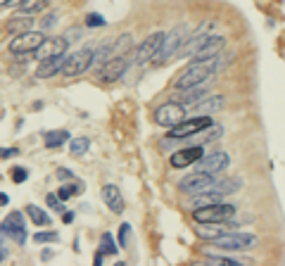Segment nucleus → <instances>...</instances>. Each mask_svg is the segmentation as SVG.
<instances>
[{
	"label": "nucleus",
	"instance_id": "nucleus-22",
	"mask_svg": "<svg viewBox=\"0 0 285 266\" xmlns=\"http://www.w3.org/2000/svg\"><path fill=\"white\" fill-rule=\"evenodd\" d=\"M216 202H223V192L202 190V192H197V195L190 200V209H200V207H209V205H216Z\"/></svg>",
	"mask_w": 285,
	"mask_h": 266
},
{
	"label": "nucleus",
	"instance_id": "nucleus-28",
	"mask_svg": "<svg viewBox=\"0 0 285 266\" xmlns=\"http://www.w3.org/2000/svg\"><path fill=\"white\" fill-rule=\"evenodd\" d=\"M48 5H50V0H19V10L21 12H29V14L43 12Z\"/></svg>",
	"mask_w": 285,
	"mask_h": 266
},
{
	"label": "nucleus",
	"instance_id": "nucleus-40",
	"mask_svg": "<svg viewBox=\"0 0 285 266\" xmlns=\"http://www.w3.org/2000/svg\"><path fill=\"white\" fill-rule=\"evenodd\" d=\"M64 38H67L69 43H74V41L79 38V29H71V31H69V36H64Z\"/></svg>",
	"mask_w": 285,
	"mask_h": 266
},
{
	"label": "nucleus",
	"instance_id": "nucleus-15",
	"mask_svg": "<svg viewBox=\"0 0 285 266\" xmlns=\"http://www.w3.org/2000/svg\"><path fill=\"white\" fill-rule=\"evenodd\" d=\"M126 69H128V60H126V57H110V60L100 67V81L102 83L119 81V79L126 74Z\"/></svg>",
	"mask_w": 285,
	"mask_h": 266
},
{
	"label": "nucleus",
	"instance_id": "nucleus-31",
	"mask_svg": "<svg viewBox=\"0 0 285 266\" xmlns=\"http://www.w3.org/2000/svg\"><path fill=\"white\" fill-rule=\"evenodd\" d=\"M207 261H212V264H221V266H233V264H250V261H240V259H226V257H219V254H207Z\"/></svg>",
	"mask_w": 285,
	"mask_h": 266
},
{
	"label": "nucleus",
	"instance_id": "nucleus-32",
	"mask_svg": "<svg viewBox=\"0 0 285 266\" xmlns=\"http://www.w3.org/2000/svg\"><path fill=\"white\" fill-rule=\"evenodd\" d=\"M57 240H60V235L55 231H41L34 235V243H57Z\"/></svg>",
	"mask_w": 285,
	"mask_h": 266
},
{
	"label": "nucleus",
	"instance_id": "nucleus-41",
	"mask_svg": "<svg viewBox=\"0 0 285 266\" xmlns=\"http://www.w3.org/2000/svg\"><path fill=\"white\" fill-rule=\"evenodd\" d=\"M57 176L62 178V181H64V178H74V176H71V171H64V169H60V171H57Z\"/></svg>",
	"mask_w": 285,
	"mask_h": 266
},
{
	"label": "nucleus",
	"instance_id": "nucleus-27",
	"mask_svg": "<svg viewBox=\"0 0 285 266\" xmlns=\"http://www.w3.org/2000/svg\"><path fill=\"white\" fill-rule=\"evenodd\" d=\"M27 214H29V219H31V224H34V226H50L48 212H43L38 205H29L27 207Z\"/></svg>",
	"mask_w": 285,
	"mask_h": 266
},
{
	"label": "nucleus",
	"instance_id": "nucleus-20",
	"mask_svg": "<svg viewBox=\"0 0 285 266\" xmlns=\"http://www.w3.org/2000/svg\"><path fill=\"white\" fill-rule=\"evenodd\" d=\"M223 105H226V98L223 95L204 98L200 103H195V116H212V114H216V112H221Z\"/></svg>",
	"mask_w": 285,
	"mask_h": 266
},
{
	"label": "nucleus",
	"instance_id": "nucleus-23",
	"mask_svg": "<svg viewBox=\"0 0 285 266\" xmlns=\"http://www.w3.org/2000/svg\"><path fill=\"white\" fill-rule=\"evenodd\" d=\"M181 93H183V95L178 98V103L190 105V103H200V100H204L209 90L204 88V83H202V86H193V88H183Z\"/></svg>",
	"mask_w": 285,
	"mask_h": 266
},
{
	"label": "nucleus",
	"instance_id": "nucleus-7",
	"mask_svg": "<svg viewBox=\"0 0 285 266\" xmlns=\"http://www.w3.org/2000/svg\"><path fill=\"white\" fill-rule=\"evenodd\" d=\"M212 124V116H193V119H183L176 126H171L169 131V138L171 140H181V138H193L197 136L202 129H207Z\"/></svg>",
	"mask_w": 285,
	"mask_h": 266
},
{
	"label": "nucleus",
	"instance_id": "nucleus-24",
	"mask_svg": "<svg viewBox=\"0 0 285 266\" xmlns=\"http://www.w3.org/2000/svg\"><path fill=\"white\" fill-rule=\"evenodd\" d=\"M240 185H243V181H240V178H219V176H216L214 185H212L209 190H219V192H223V195H230V192L240 190Z\"/></svg>",
	"mask_w": 285,
	"mask_h": 266
},
{
	"label": "nucleus",
	"instance_id": "nucleus-19",
	"mask_svg": "<svg viewBox=\"0 0 285 266\" xmlns=\"http://www.w3.org/2000/svg\"><path fill=\"white\" fill-rule=\"evenodd\" d=\"M64 60H67V53L53 55L48 60H41V67L36 69V76H38V79H50V76H55L57 71H62Z\"/></svg>",
	"mask_w": 285,
	"mask_h": 266
},
{
	"label": "nucleus",
	"instance_id": "nucleus-30",
	"mask_svg": "<svg viewBox=\"0 0 285 266\" xmlns=\"http://www.w3.org/2000/svg\"><path fill=\"white\" fill-rule=\"evenodd\" d=\"M102 252L105 254H117L119 252V247H117V243H114V238H112V233H105L102 235Z\"/></svg>",
	"mask_w": 285,
	"mask_h": 266
},
{
	"label": "nucleus",
	"instance_id": "nucleus-13",
	"mask_svg": "<svg viewBox=\"0 0 285 266\" xmlns=\"http://www.w3.org/2000/svg\"><path fill=\"white\" fill-rule=\"evenodd\" d=\"M228 164H230V155H228V152H226V150H216V152H212V155H204L200 162H195V166H197V171H207V174L219 176L223 169H228Z\"/></svg>",
	"mask_w": 285,
	"mask_h": 266
},
{
	"label": "nucleus",
	"instance_id": "nucleus-18",
	"mask_svg": "<svg viewBox=\"0 0 285 266\" xmlns=\"http://www.w3.org/2000/svg\"><path fill=\"white\" fill-rule=\"evenodd\" d=\"M102 202L107 207H110V212H114V214H121L124 212V195H121V190H119L117 185H112V183H107L102 188Z\"/></svg>",
	"mask_w": 285,
	"mask_h": 266
},
{
	"label": "nucleus",
	"instance_id": "nucleus-26",
	"mask_svg": "<svg viewBox=\"0 0 285 266\" xmlns=\"http://www.w3.org/2000/svg\"><path fill=\"white\" fill-rule=\"evenodd\" d=\"M45 148H60L62 143H67L69 140V131H45Z\"/></svg>",
	"mask_w": 285,
	"mask_h": 266
},
{
	"label": "nucleus",
	"instance_id": "nucleus-39",
	"mask_svg": "<svg viewBox=\"0 0 285 266\" xmlns=\"http://www.w3.org/2000/svg\"><path fill=\"white\" fill-rule=\"evenodd\" d=\"M14 155H19L17 148H10V150H0V157H14Z\"/></svg>",
	"mask_w": 285,
	"mask_h": 266
},
{
	"label": "nucleus",
	"instance_id": "nucleus-38",
	"mask_svg": "<svg viewBox=\"0 0 285 266\" xmlns=\"http://www.w3.org/2000/svg\"><path fill=\"white\" fill-rule=\"evenodd\" d=\"M55 21H57V14H48V17L41 21V27H43V29H48V27H53Z\"/></svg>",
	"mask_w": 285,
	"mask_h": 266
},
{
	"label": "nucleus",
	"instance_id": "nucleus-14",
	"mask_svg": "<svg viewBox=\"0 0 285 266\" xmlns=\"http://www.w3.org/2000/svg\"><path fill=\"white\" fill-rule=\"evenodd\" d=\"M204 157V148L202 145H193V148H183V150H176L171 157H169V164L174 169H188L195 162H200Z\"/></svg>",
	"mask_w": 285,
	"mask_h": 266
},
{
	"label": "nucleus",
	"instance_id": "nucleus-44",
	"mask_svg": "<svg viewBox=\"0 0 285 266\" xmlns=\"http://www.w3.org/2000/svg\"><path fill=\"white\" fill-rule=\"evenodd\" d=\"M5 259V250H0V261Z\"/></svg>",
	"mask_w": 285,
	"mask_h": 266
},
{
	"label": "nucleus",
	"instance_id": "nucleus-11",
	"mask_svg": "<svg viewBox=\"0 0 285 266\" xmlns=\"http://www.w3.org/2000/svg\"><path fill=\"white\" fill-rule=\"evenodd\" d=\"M0 233H3L5 238L14 240L17 245H24V243H27V224H24V216H21L19 212H12L5 221H3Z\"/></svg>",
	"mask_w": 285,
	"mask_h": 266
},
{
	"label": "nucleus",
	"instance_id": "nucleus-16",
	"mask_svg": "<svg viewBox=\"0 0 285 266\" xmlns=\"http://www.w3.org/2000/svg\"><path fill=\"white\" fill-rule=\"evenodd\" d=\"M236 226L238 224L233 219H226V221H214V224H200L195 228V233L204 240H214V238H219V235H223V233L236 231Z\"/></svg>",
	"mask_w": 285,
	"mask_h": 266
},
{
	"label": "nucleus",
	"instance_id": "nucleus-35",
	"mask_svg": "<svg viewBox=\"0 0 285 266\" xmlns=\"http://www.w3.org/2000/svg\"><path fill=\"white\" fill-rule=\"evenodd\" d=\"M45 202H48L55 212H64V205H62V200H60V195H53V192H48L45 195Z\"/></svg>",
	"mask_w": 285,
	"mask_h": 266
},
{
	"label": "nucleus",
	"instance_id": "nucleus-36",
	"mask_svg": "<svg viewBox=\"0 0 285 266\" xmlns=\"http://www.w3.org/2000/svg\"><path fill=\"white\" fill-rule=\"evenodd\" d=\"M105 24V19L100 17V14H86V27H102Z\"/></svg>",
	"mask_w": 285,
	"mask_h": 266
},
{
	"label": "nucleus",
	"instance_id": "nucleus-12",
	"mask_svg": "<svg viewBox=\"0 0 285 266\" xmlns=\"http://www.w3.org/2000/svg\"><path fill=\"white\" fill-rule=\"evenodd\" d=\"M45 41V36L41 34V31H24V34L19 36H14L12 41H10V53L14 55H21V53H34L41 43Z\"/></svg>",
	"mask_w": 285,
	"mask_h": 266
},
{
	"label": "nucleus",
	"instance_id": "nucleus-45",
	"mask_svg": "<svg viewBox=\"0 0 285 266\" xmlns=\"http://www.w3.org/2000/svg\"><path fill=\"white\" fill-rule=\"evenodd\" d=\"M7 3H14V0H0V5H7Z\"/></svg>",
	"mask_w": 285,
	"mask_h": 266
},
{
	"label": "nucleus",
	"instance_id": "nucleus-2",
	"mask_svg": "<svg viewBox=\"0 0 285 266\" xmlns=\"http://www.w3.org/2000/svg\"><path fill=\"white\" fill-rule=\"evenodd\" d=\"M219 67V55L212 57V60H195L190 62L188 67L181 71V76L176 79V88L183 90V88H193V86H202L212 79V74L216 71Z\"/></svg>",
	"mask_w": 285,
	"mask_h": 266
},
{
	"label": "nucleus",
	"instance_id": "nucleus-1",
	"mask_svg": "<svg viewBox=\"0 0 285 266\" xmlns=\"http://www.w3.org/2000/svg\"><path fill=\"white\" fill-rule=\"evenodd\" d=\"M214 21H207L202 29H197L193 36H188V41L183 45V55L195 57V60H212L223 50L226 38L219 34H204V29L212 27Z\"/></svg>",
	"mask_w": 285,
	"mask_h": 266
},
{
	"label": "nucleus",
	"instance_id": "nucleus-43",
	"mask_svg": "<svg viewBox=\"0 0 285 266\" xmlns=\"http://www.w3.org/2000/svg\"><path fill=\"white\" fill-rule=\"evenodd\" d=\"M7 202H10V198H7L5 192H0V207H5Z\"/></svg>",
	"mask_w": 285,
	"mask_h": 266
},
{
	"label": "nucleus",
	"instance_id": "nucleus-29",
	"mask_svg": "<svg viewBox=\"0 0 285 266\" xmlns=\"http://www.w3.org/2000/svg\"><path fill=\"white\" fill-rule=\"evenodd\" d=\"M88 148H91V140H88V138H74V140H71V145H69V150H71V155H74V157H81V155H86V152H88Z\"/></svg>",
	"mask_w": 285,
	"mask_h": 266
},
{
	"label": "nucleus",
	"instance_id": "nucleus-5",
	"mask_svg": "<svg viewBox=\"0 0 285 266\" xmlns=\"http://www.w3.org/2000/svg\"><path fill=\"white\" fill-rule=\"evenodd\" d=\"M216 250H226V252H245V250H252V247L259 245L257 235H250V233H223L219 238L212 240Z\"/></svg>",
	"mask_w": 285,
	"mask_h": 266
},
{
	"label": "nucleus",
	"instance_id": "nucleus-4",
	"mask_svg": "<svg viewBox=\"0 0 285 266\" xmlns=\"http://www.w3.org/2000/svg\"><path fill=\"white\" fill-rule=\"evenodd\" d=\"M93 62H95V50L93 48H81L76 53H71L62 64V71L60 74L67 76V79H74V76H81L86 74L88 69L93 67Z\"/></svg>",
	"mask_w": 285,
	"mask_h": 266
},
{
	"label": "nucleus",
	"instance_id": "nucleus-42",
	"mask_svg": "<svg viewBox=\"0 0 285 266\" xmlns=\"http://www.w3.org/2000/svg\"><path fill=\"white\" fill-rule=\"evenodd\" d=\"M62 219H64V224H69V221H74V214H71V212H64Z\"/></svg>",
	"mask_w": 285,
	"mask_h": 266
},
{
	"label": "nucleus",
	"instance_id": "nucleus-34",
	"mask_svg": "<svg viewBox=\"0 0 285 266\" xmlns=\"http://www.w3.org/2000/svg\"><path fill=\"white\" fill-rule=\"evenodd\" d=\"M128 240H131V224H121V228H119V245L126 247Z\"/></svg>",
	"mask_w": 285,
	"mask_h": 266
},
{
	"label": "nucleus",
	"instance_id": "nucleus-25",
	"mask_svg": "<svg viewBox=\"0 0 285 266\" xmlns=\"http://www.w3.org/2000/svg\"><path fill=\"white\" fill-rule=\"evenodd\" d=\"M133 48V36L131 34H121L117 41L112 43V57H121V55H128Z\"/></svg>",
	"mask_w": 285,
	"mask_h": 266
},
{
	"label": "nucleus",
	"instance_id": "nucleus-33",
	"mask_svg": "<svg viewBox=\"0 0 285 266\" xmlns=\"http://www.w3.org/2000/svg\"><path fill=\"white\" fill-rule=\"evenodd\" d=\"M81 190H84V188H81L79 183H74V185H62L57 195H60V200H69L71 195H76V192H81Z\"/></svg>",
	"mask_w": 285,
	"mask_h": 266
},
{
	"label": "nucleus",
	"instance_id": "nucleus-10",
	"mask_svg": "<svg viewBox=\"0 0 285 266\" xmlns=\"http://www.w3.org/2000/svg\"><path fill=\"white\" fill-rule=\"evenodd\" d=\"M162 41H164V31H154V34H150L145 41L136 48V53H133V62H136V64H147V62H152V57L160 53V48H162Z\"/></svg>",
	"mask_w": 285,
	"mask_h": 266
},
{
	"label": "nucleus",
	"instance_id": "nucleus-8",
	"mask_svg": "<svg viewBox=\"0 0 285 266\" xmlns=\"http://www.w3.org/2000/svg\"><path fill=\"white\" fill-rule=\"evenodd\" d=\"M186 119V105L183 103H176V100H169V103L160 105L154 109V122L162 124V126H176L178 122Z\"/></svg>",
	"mask_w": 285,
	"mask_h": 266
},
{
	"label": "nucleus",
	"instance_id": "nucleus-6",
	"mask_svg": "<svg viewBox=\"0 0 285 266\" xmlns=\"http://www.w3.org/2000/svg\"><path fill=\"white\" fill-rule=\"evenodd\" d=\"M233 214H236V205H228V202H216V205L193 209V219L197 221V224H214V221H226V219H233Z\"/></svg>",
	"mask_w": 285,
	"mask_h": 266
},
{
	"label": "nucleus",
	"instance_id": "nucleus-21",
	"mask_svg": "<svg viewBox=\"0 0 285 266\" xmlns=\"http://www.w3.org/2000/svg\"><path fill=\"white\" fill-rule=\"evenodd\" d=\"M31 24H34V17H29V12H17L10 19V24H7V34L10 36H19V34H24V31H29L31 29Z\"/></svg>",
	"mask_w": 285,
	"mask_h": 266
},
{
	"label": "nucleus",
	"instance_id": "nucleus-9",
	"mask_svg": "<svg viewBox=\"0 0 285 266\" xmlns=\"http://www.w3.org/2000/svg\"><path fill=\"white\" fill-rule=\"evenodd\" d=\"M216 176L214 174H207V171H195V174H188L186 178H181L178 183V190L186 192V195H197L202 190H209L214 185Z\"/></svg>",
	"mask_w": 285,
	"mask_h": 266
},
{
	"label": "nucleus",
	"instance_id": "nucleus-17",
	"mask_svg": "<svg viewBox=\"0 0 285 266\" xmlns=\"http://www.w3.org/2000/svg\"><path fill=\"white\" fill-rule=\"evenodd\" d=\"M67 48H69V41H67L64 36H55V38L43 41L41 45L34 50V53H36V57H38V60H48V57H53V55L67 53Z\"/></svg>",
	"mask_w": 285,
	"mask_h": 266
},
{
	"label": "nucleus",
	"instance_id": "nucleus-3",
	"mask_svg": "<svg viewBox=\"0 0 285 266\" xmlns=\"http://www.w3.org/2000/svg\"><path fill=\"white\" fill-rule=\"evenodd\" d=\"M188 41V27L181 24V27H176L171 34H164V41H162V48L160 53L152 57V64L154 67H162V64H167L176 53H181V48L186 45Z\"/></svg>",
	"mask_w": 285,
	"mask_h": 266
},
{
	"label": "nucleus",
	"instance_id": "nucleus-37",
	"mask_svg": "<svg viewBox=\"0 0 285 266\" xmlns=\"http://www.w3.org/2000/svg\"><path fill=\"white\" fill-rule=\"evenodd\" d=\"M29 176V171L27 169H21V166H17V169L12 171V178H14V183H24Z\"/></svg>",
	"mask_w": 285,
	"mask_h": 266
}]
</instances>
